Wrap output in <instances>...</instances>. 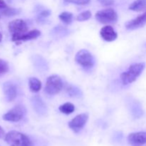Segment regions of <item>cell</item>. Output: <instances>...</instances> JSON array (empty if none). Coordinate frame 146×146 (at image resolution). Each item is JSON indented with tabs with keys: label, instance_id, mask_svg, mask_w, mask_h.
<instances>
[{
	"label": "cell",
	"instance_id": "52a82bcc",
	"mask_svg": "<svg viewBox=\"0 0 146 146\" xmlns=\"http://www.w3.org/2000/svg\"><path fill=\"white\" fill-rule=\"evenodd\" d=\"M9 31L13 36L22 35L28 31V26L22 19H15L11 21L8 26Z\"/></svg>",
	"mask_w": 146,
	"mask_h": 146
},
{
	"label": "cell",
	"instance_id": "7c38bea8",
	"mask_svg": "<svg viewBox=\"0 0 146 146\" xmlns=\"http://www.w3.org/2000/svg\"><path fill=\"white\" fill-rule=\"evenodd\" d=\"M4 95H5L6 99L9 102H11L16 98L17 95V89L16 86L11 82H6L4 83Z\"/></svg>",
	"mask_w": 146,
	"mask_h": 146
},
{
	"label": "cell",
	"instance_id": "cb8c5ba5",
	"mask_svg": "<svg viewBox=\"0 0 146 146\" xmlns=\"http://www.w3.org/2000/svg\"><path fill=\"white\" fill-rule=\"evenodd\" d=\"M64 1L68 3L77 4V5H85V4H88L91 0H64Z\"/></svg>",
	"mask_w": 146,
	"mask_h": 146
},
{
	"label": "cell",
	"instance_id": "3957f363",
	"mask_svg": "<svg viewBox=\"0 0 146 146\" xmlns=\"http://www.w3.org/2000/svg\"><path fill=\"white\" fill-rule=\"evenodd\" d=\"M63 81L58 75H52L46 80L45 91L48 95H56L58 94L63 88Z\"/></svg>",
	"mask_w": 146,
	"mask_h": 146
},
{
	"label": "cell",
	"instance_id": "7402d4cb",
	"mask_svg": "<svg viewBox=\"0 0 146 146\" xmlns=\"http://www.w3.org/2000/svg\"><path fill=\"white\" fill-rule=\"evenodd\" d=\"M91 17V12L90 11H85L81 12V14L77 16V21H84L89 19Z\"/></svg>",
	"mask_w": 146,
	"mask_h": 146
},
{
	"label": "cell",
	"instance_id": "603a6c76",
	"mask_svg": "<svg viewBox=\"0 0 146 146\" xmlns=\"http://www.w3.org/2000/svg\"><path fill=\"white\" fill-rule=\"evenodd\" d=\"M9 71V65L5 61L0 59V76L6 74Z\"/></svg>",
	"mask_w": 146,
	"mask_h": 146
},
{
	"label": "cell",
	"instance_id": "5bb4252c",
	"mask_svg": "<svg viewBox=\"0 0 146 146\" xmlns=\"http://www.w3.org/2000/svg\"><path fill=\"white\" fill-rule=\"evenodd\" d=\"M40 35H41V31L36 29L32 30V31H27V33L22 34V35L18 36H13L12 41H15V42L29 41V40L35 39V38H38Z\"/></svg>",
	"mask_w": 146,
	"mask_h": 146
},
{
	"label": "cell",
	"instance_id": "ac0fdd59",
	"mask_svg": "<svg viewBox=\"0 0 146 146\" xmlns=\"http://www.w3.org/2000/svg\"><path fill=\"white\" fill-rule=\"evenodd\" d=\"M59 111L66 115H68V114L72 113L75 111V106L74 104H71V103H66V104L60 106Z\"/></svg>",
	"mask_w": 146,
	"mask_h": 146
},
{
	"label": "cell",
	"instance_id": "d4e9b609",
	"mask_svg": "<svg viewBox=\"0 0 146 146\" xmlns=\"http://www.w3.org/2000/svg\"><path fill=\"white\" fill-rule=\"evenodd\" d=\"M50 14H51V11H50L49 10H44V11H41V12L38 14V19L40 20L44 19L46 18L47 17H48V16L50 15Z\"/></svg>",
	"mask_w": 146,
	"mask_h": 146
},
{
	"label": "cell",
	"instance_id": "7a4b0ae2",
	"mask_svg": "<svg viewBox=\"0 0 146 146\" xmlns=\"http://www.w3.org/2000/svg\"><path fill=\"white\" fill-rule=\"evenodd\" d=\"M4 140L9 146H33L32 142L27 135L16 131L6 134Z\"/></svg>",
	"mask_w": 146,
	"mask_h": 146
},
{
	"label": "cell",
	"instance_id": "30bf717a",
	"mask_svg": "<svg viewBox=\"0 0 146 146\" xmlns=\"http://www.w3.org/2000/svg\"><path fill=\"white\" fill-rule=\"evenodd\" d=\"M146 24V11L138 16L136 18L125 23V28L128 30H135L145 26Z\"/></svg>",
	"mask_w": 146,
	"mask_h": 146
},
{
	"label": "cell",
	"instance_id": "8fae6325",
	"mask_svg": "<svg viewBox=\"0 0 146 146\" xmlns=\"http://www.w3.org/2000/svg\"><path fill=\"white\" fill-rule=\"evenodd\" d=\"M100 34L102 38L105 41L111 42V41H115L118 37L116 31L114 30L111 26L107 25L103 27L100 31Z\"/></svg>",
	"mask_w": 146,
	"mask_h": 146
},
{
	"label": "cell",
	"instance_id": "83f0119b",
	"mask_svg": "<svg viewBox=\"0 0 146 146\" xmlns=\"http://www.w3.org/2000/svg\"><path fill=\"white\" fill-rule=\"evenodd\" d=\"M1 39H2V34H1V33H0V41H1Z\"/></svg>",
	"mask_w": 146,
	"mask_h": 146
},
{
	"label": "cell",
	"instance_id": "44dd1931",
	"mask_svg": "<svg viewBox=\"0 0 146 146\" xmlns=\"http://www.w3.org/2000/svg\"><path fill=\"white\" fill-rule=\"evenodd\" d=\"M132 112L133 114L135 117L136 118H140L141 115H143V111L142 108H141V106L139 105V104L138 103H135L132 107Z\"/></svg>",
	"mask_w": 146,
	"mask_h": 146
},
{
	"label": "cell",
	"instance_id": "ba28073f",
	"mask_svg": "<svg viewBox=\"0 0 146 146\" xmlns=\"http://www.w3.org/2000/svg\"><path fill=\"white\" fill-rule=\"evenodd\" d=\"M88 119V115L87 113H82L76 115L68 123V127L74 132L78 133L83 129L84 125Z\"/></svg>",
	"mask_w": 146,
	"mask_h": 146
},
{
	"label": "cell",
	"instance_id": "8992f818",
	"mask_svg": "<svg viewBox=\"0 0 146 146\" xmlns=\"http://www.w3.org/2000/svg\"><path fill=\"white\" fill-rule=\"evenodd\" d=\"M25 113L26 109L23 106H16L3 115V119L10 122H18L22 119Z\"/></svg>",
	"mask_w": 146,
	"mask_h": 146
},
{
	"label": "cell",
	"instance_id": "d6986e66",
	"mask_svg": "<svg viewBox=\"0 0 146 146\" xmlns=\"http://www.w3.org/2000/svg\"><path fill=\"white\" fill-rule=\"evenodd\" d=\"M67 93L71 97H75V98H79L83 95L81 90L74 86H70L67 88Z\"/></svg>",
	"mask_w": 146,
	"mask_h": 146
},
{
	"label": "cell",
	"instance_id": "6da1fadb",
	"mask_svg": "<svg viewBox=\"0 0 146 146\" xmlns=\"http://www.w3.org/2000/svg\"><path fill=\"white\" fill-rule=\"evenodd\" d=\"M145 68V64L143 62L136 63L131 65L128 71L121 74V80L123 85L132 84L136 81L137 78L141 75Z\"/></svg>",
	"mask_w": 146,
	"mask_h": 146
},
{
	"label": "cell",
	"instance_id": "9a60e30c",
	"mask_svg": "<svg viewBox=\"0 0 146 146\" xmlns=\"http://www.w3.org/2000/svg\"><path fill=\"white\" fill-rule=\"evenodd\" d=\"M129 9L134 11L146 10V0H135L129 6Z\"/></svg>",
	"mask_w": 146,
	"mask_h": 146
},
{
	"label": "cell",
	"instance_id": "4316f807",
	"mask_svg": "<svg viewBox=\"0 0 146 146\" xmlns=\"http://www.w3.org/2000/svg\"><path fill=\"white\" fill-rule=\"evenodd\" d=\"M5 136H6L5 132H4V131L3 130V128L0 126V139H1V138H5Z\"/></svg>",
	"mask_w": 146,
	"mask_h": 146
},
{
	"label": "cell",
	"instance_id": "9c48e42d",
	"mask_svg": "<svg viewBox=\"0 0 146 146\" xmlns=\"http://www.w3.org/2000/svg\"><path fill=\"white\" fill-rule=\"evenodd\" d=\"M128 141L132 146H142L146 144V132H137L131 133Z\"/></svg>",
	"mask_w": 146,
	"mask_h": 146
},
{
	"label": "cell",
	"instance_id": "2e32d148",
	"mask_svg": "<svg viewBox=\"0 0 146 146\" xmlns=\"http://www.w3.org/2000/svg\"><path fill=\"white\" fill-rule=\"evenodd\" d=\"M29 86L31 92L37 93L41 90V82L36 78H30L29 79Z\"/></svg>",
	"mask_w": 146,
	"mask_h": 146
},
{
	"label": "cell",
	"instance_id": "484cf974",
	"mask_svg": "<svg viewBox=\"0 0 146 146\" xmlns=\"http://www.w3.org/2000/svg\"><path fill=\"white\" fill-rule=\"evenodd\" d=\"M98 2L103 6L108 7V6L113 5L115 2V0H98Z\"/></svg>",
	"mask_w": 146,
	"mask_h": 146
},
{
	"label": "cell",
	"instance_id": "277c9868",
	"mask_svg": "<svg viewBox=\"0 0 146 146\" xmlns=\"http://www.w3.org/2000/svg\"><path fill=\"white\" fill-rule=\"evenodd\" d=\"M76 62L84 68H92L95 64V58L91 52L86 49H81L76 54Z\"/></svg>",
	"mask_w": 146,
	"mask_h": 146
},
{
	"label": "cell",
	"instance_id": "5b68a950",
	"mask_svg": "<svg viewBox=\"0 0 146 146\" xmlns=\"http://www.w3.org/2000/svg\"><path fill=\"white\" fill-rule=\"evenodd\" d=\"M96 19L101 24H113L118 20V14L113 9H105L96 14Z\"/></svg>",
	"mask_w": 146,
	"mask_h": 146
},
{
	"label": "cell",
	"instance_id": "4fadbf2b",
	"mask_svg": "<svg viewBox=\"0 0 146 146\" xmlns=\"http://www.w3.org/2000/svg\"><path fill=\"white\" fill-rule=\"evenodd\" d=\"M31 104L33 108L35 110L36 112L39 115H44L46 113L47 109L46 104L43 101V100L38 96H33L31 99Z\"/></svg>",
	"mask_w": 146,
	"mask_h": 146
},
{
	"label": "cell",
	"instance_id": "ffe728a7",
	"mask_svg": "<svg viewBox=\"0 0 146 146\" xmlns=\"http://www.w3.org/2000/svg\"><path fill=\"white\" fill-rule=\"evenodd\" d=\"M59 19L64 24H70L73 21V14L70 12L64 11L59 14Z\"/></svg>",
	"mask_w": 146,
	"mask_h": 146
},
{
	"label": "cell",
	"instance_id": "e0dca14e",
	"mask_svg": "<svg viewBox=\"0 0 146 146\" xmlns=\"http://www.w3.org/2000/svg\"><path fill=\"white\" fill-rule=\"evenodd\" d=\"M20 9L15 8H11L9 7H5L4 8H0V15L4 17H13L19 14Z\"/></svg>",
	"mask_w": 146,
	"mask_h": 146
}]
</instances>
